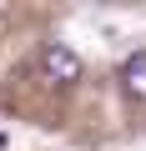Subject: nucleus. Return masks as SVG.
I'll return each instance as SVG.
<instances>
[{
	"instance_id": "1",
	"label": "nucleus",
	"mask_w": 146,
	"mask_h": 151,
	"mask_svg": "<svg viewBox=\"0 0 146 151\" xmlns=\"http://www.w3.org/2000/svg\"><path fill=\"white\" fill-rule=\"evenodd\" d=\"M40 70L50 76L55 86H70V81H81V55L70 50V45H55V40H50V45L40 50Z\"/></svg>"
},
{
	"instance_id": "2",
	"label": "nucleus",
	"mask_w": 146,
	"mask_h": 151,
	"mask_svg": "<svg viewBox=\"0 0 146 151\" xmlns=\"http://www.w3.org/2000/svg\"><path fill=\"white\" fill-rule=\"evenodd\" d=\"M121 81H126V96L146 101V50H136V55L121 65Z\"/></svg>"
}]
</instances>
